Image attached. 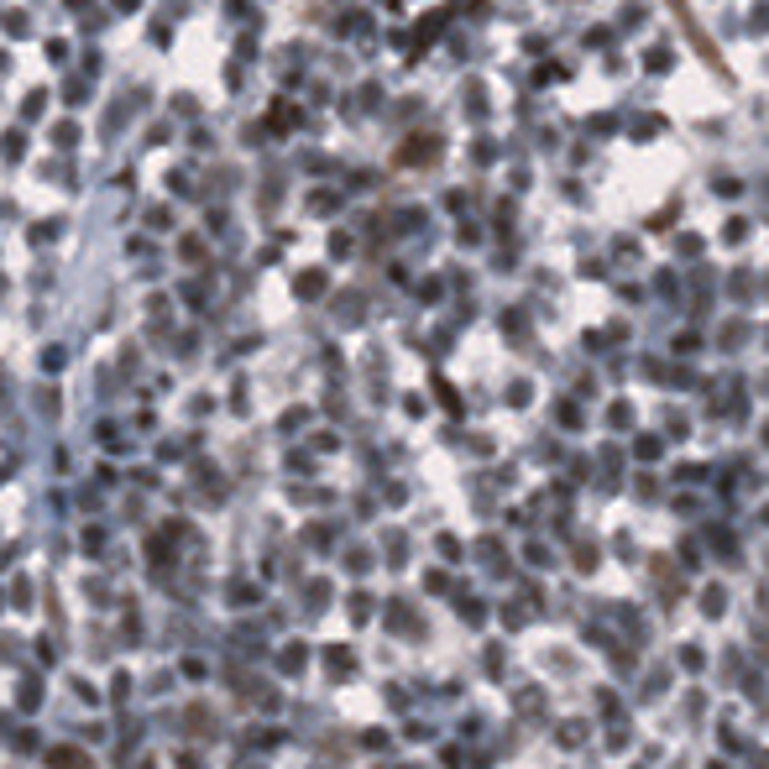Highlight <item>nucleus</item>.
Wrapping results in <instances>:
<instances>
[{
	"instance_id": "nucleus-1",
	"label": "nucleus",
	"mask_w": 769,
	"mask_h": 769,
	"mask_svg": "<svg viewBox=\"0 0 769 769\" xmlns=\"http://www.w3.org/2000/svg\"><path fill=\"white\" fill-rule=\"evenodd\" d=\"M325 670L346 681V675H356V654H351L346 644H330V649H325Z\"/></svg>"
},
{
	"instance_id": "nucleus-2",
	"label": "nucleus",
	"mask_w": 769,
	"mask_h": 769,
	"mask_svg": "<svg viewBox=\"0 0 769 769\" xmlns=\"http://www.w3.org/2000/svg\"><path fill=\"white\" fill-rule=\"evenodd\" d=\"M277 665H283V675H299L303 665H309V654H303V644H283V654H277Z\"/></svg>"
},
{
	"instance_id": "nucleus-3",
	"label": "nucleus",
	"mask_w": 769,
	"mask_h": 769,
	"mask_svg": "<svg viewBox=\"0 0 769 769\" xmlns=\"http://www.w3.org/2000/svg\"><path fill=\"white\" fill-rule=\"evenodd\" d=\"M47 764L52 769H84V759H79L74 748H47Z\"/></svg>"
},
{
	"instance_id": "nucleus-4",
	"label": "nucleus",
	"mask_w": 769,
	"mask_h": 769,
	"mask_svg": "<svg viewBox=\"0 0 769 769\" xmlns=\"http://www.w3.org/2000/svg\"><path fill=\"white\" fill-rule=\"evenodd\" d=\"M37 701H42V691H37V681H26V686H21V696H16V707H21V712H32Z\"/></svg>"
},
{
	"instance_id": "nucleus-5",
	"label": "nucleus",
	"mask_w": 769,
	"mask_h": 769,
	"mask_svg": "<svg viewBox=\"0 0 769 769\" xmlns=\"http://www.w3.org/2000/svg\"><path fill=\"white\" fill-rule=\"evenodd\" d=\"M701 602H707V613L717 618V613H722V602H727V591H722V586H707V596H701Z\"/></svg>"
},
{
	"instance_id": "nucleus-6",
	"label": "nucleus",
	"mask_w": 769,
	"mask_h": 769,
	"mask_svg": "<svg viewBox=\"0 0 769 769\" xmlns=\"http://www.w3.org/2000/svg\"><path fill=\"white\" fill-rule=\"evenodd\" d=\"M681 665H686V670H701V654H696V644H686V654H681Z\"/></svg>"
},
{
	"instance_id": "nucleus-7",
	"label": "nucleus",
	"mask_w": 769,
	"mask_h": 769,
	"mask_svg": "<svg viewBox=\"0 0 769 769\" xmlns=\"http://www.w3.org/2000/svg\"><path fill=\"white\" fill-rule=\"evenodd\" d=\"M753 764H759V769H769V753H759V759H753Z\"/></svg>"
},
{
	"instance_id": "nucleus-8",
	"label": "nucleus",
	"mask_w": 769,
	"mask_h": 769,
	"mask_svg": "<svg viewBox=\"0 0 769 769\" xmlns=\"http://www.w3.org/2000/svg\"><path fill=\"white\" fill-rule=\"evenodd\" d=\"M707 769H727V764H722V759H712V764H707Z\"/></svg>"
},
{
	"instance_id": "nucleus-9",
	"label": "nucleus",
	"mask_w": 769,
	"mask_h": 769,
	"mask_svg": "<svg viewBox=\"0 0 769 769\" xmlns=\"http://www.w3.org/2000/svg\"><path fill=\"white\" fill-rule=\"evenodd\" d=\"M84 769H89V764H84Z\"/></svg>"
}]
</instances>
